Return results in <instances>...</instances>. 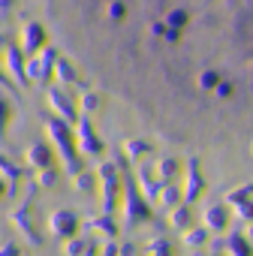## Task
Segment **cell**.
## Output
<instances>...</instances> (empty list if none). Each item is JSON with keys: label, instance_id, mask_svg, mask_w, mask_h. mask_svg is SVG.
Here are the masks:
<instances>
[{"label": "cell", "instance_id": "cell-1", "mask_svg": "<svg viewBox=\"0 0 253 256\" xmlns=\"http://www.w3.org/2000/svg\"><path fill=\"white\" fill-rule=\"evenodd\" d=\"M94 66L178 142L253 145V0H46Z\"/></svg>", "mask_w": 253, "mask_h": 256}, {"label": "cell", "instance_id": "cell-2", "mask_svg": "<svg viewBox=\"0 0 253 256\" xmlns=\"http://www.w3.org/2000/svg\"><path fill=\"white\" fill-rule=\"evenodd\" d=\"M48 229L58 235V238H70L76 232V214L72 211H54L48 217Z\"/></svg>", "mask_w": 253, "mask_h": 256}, {"label": "cell", "instance_id": "cell-3", "mask_svg": "<svg viewBox=\"0 0 253 256\" xmlns=\"http://www.w3.org/2000/svg\"><path fill=\"white\" fill-rule=\"evenodd\" d=\"M42 40H46V30H42L40 24H28V28H24V34H22L24 52H34V48H40V46H42Z\"/></svg>", "mask_w": 253, "mask_h": 256}, {"label": "cell", "instance_id": "cell-4", "mask_svg": "<svg viewBox=\"0 0 253 256\" xmlns=\"http://www.w3.org/2000/svg\"><path fill=\"white\" fill-rule=\"evenodd\" d=\"M28 163L36 166V169H48V166H52L48 148H46V145H30V148H28Z\"/></svg>", "mask_w": 253, "mask_h": 256}, {"label": "cell", "instance_id": "cell-5", "mask_svg": "<svg viewBox=\"0 0 253 256\" xmlns=\"http://www.w3.org/2000/svg\"><path fill=\"white\" fill-rule=\"evenodd\" d=\"M78 142H82V148H84V151H90V154L102 148V145H100V139H96V136L90 133V126H88L84 120L78 124Z\"/></svg>", "mask_w": 253, "mask_h": 256}, {"label": "cell", "instance_id": "cell-6", "mask_svg": "<svg viewBox=\"0 0 253 256\" xmlns=\"http://www.w3.org/2000/svg\"><path fill=\"white\" fill-rule=\"evenodd\" d=\"M48 102H52V106H54V108H58L64 118H72V106H70V102H66V100H64L58 90H52V94H48Z\"/></svg>", "mask_w": 253, "mask_h": 256}, {"label": "cell", "instance_id": "cell-7", "mask_svg": "<svg viewBox=\"0 0 253 256\" xmlns=\"http://www.w3.org/2000/svg\"><path fill=\"white\" fill-rule=\"evenodd\" d=\"M90 226H94L100 235H106V238H112V235H114V223H112L108 217H100V220H94Z\"/></svg>", "mask_w": 253, "mask_h": 256}, {"label": "cell", "instance_id": "cell-8", "mask_svg": "<svg viewBox=\"0 0 253 256\" xmlns=\"http://www.w3.org/2000/svg\"><path fill=\"white\" fill-rule=\"evenodd\" d=\"M100 102H102L100 94H84V96H82V108H84V112H96Z\"/></svg>", "mask_w": 253, "mask_h": 256}, {"label": "cell", "instance_id": "cell-9", "mask_svg": "<svg viewBox=\"0 0 253 256\" xmlns=\"http://www.w3.org/2000/svg\"><path fill=\"white\" fill-rule=\"evenodd\" d=\"M10 70L16 78H24V70H22V60H18V52H10Z\"/></svg>", "mask_w": 253, "mask_h": 256}, {"label": "cell", "instance_id": "cell-10", "mask_svg": "<svg viewBox=\"0 0 253 256\" xmlns=\"http://www.w3.org/2000/svg\"><path fill=\"white\" fill-rule=\"evenodd\" d=\"M76 187H78V190H90V187H94V175H88V172H76Z\"/></svg>", "mask_w": 253, "mask_h": 256}, {"label": "cell", "instance_id": "cell-11", "mask_svg": "<svg viewBox=\"0 0 253 256\" xmlns=\"http://www.w3.org/2000/svg\"><path fill=\"white\" fill-rule=\"evenodd\" d=\"M88 247H84V241H78V238H72L70 244H66V256H82Z\"/></svg>", "mask_w": 253, "mask_h": 256}, {"label": "cell", "instance_id": "cell-12", "mask_svg": "<svg viewBox=\"0 0 253 256\" xmlns=\"http://www.w3.org/2000/svg\"><path fill=\"white\" fill-rule=\"evenodd\" d=\"M6 118H10V106L0 100V133H4V126H6Z\"/></svg>", "mask_w": 253, "mask_h": 256}, {"label": "cell", "instance_id": "cell-13", "mask_svg": "<svg viewBox=\"0 0 253 256\" xmlns=\"http://www.w3.org/2000/svg\"><path fill=\"white\" fill-rule=\"evenodd\" d=\"M40 184H42V187H52V184H54V172L42 169V172H40Z\"/></svg>", "mask_w": 253, "mask_h": 256}, {"label": "cell", "instance_id": "cell-14", "mask_svg": "<svg viewBox=\"0 0 253 256\" xmlns=\"http://www.w3.org/2000/svg\"><path fill=\"white\" fill-rule=\"evenodd\" d=\"M0 190H4V181H0Z\"/></svg>", "mask_w": 253, "mask_h": 256}]
</instances>
